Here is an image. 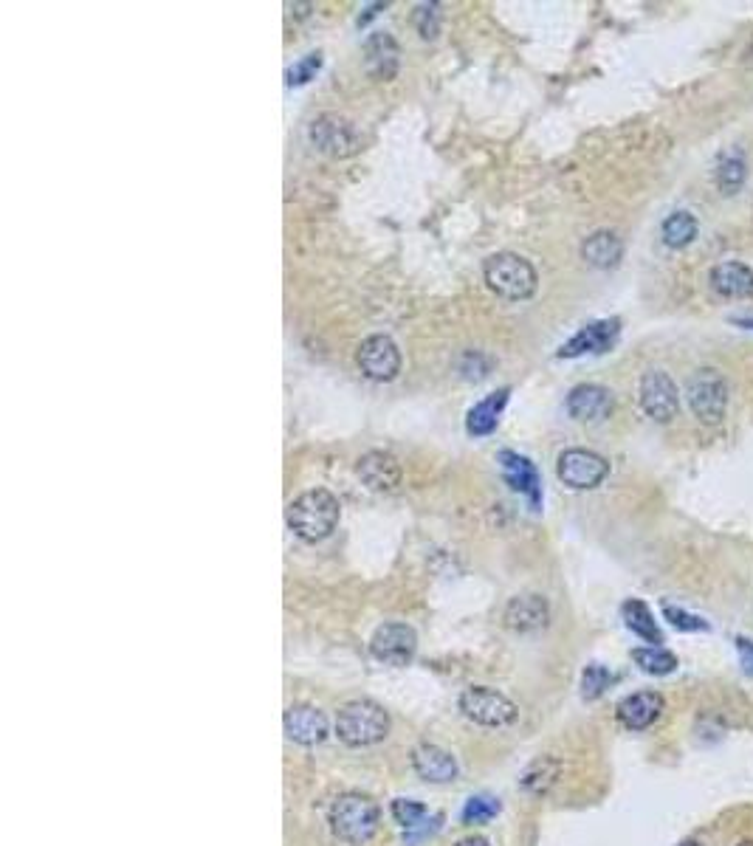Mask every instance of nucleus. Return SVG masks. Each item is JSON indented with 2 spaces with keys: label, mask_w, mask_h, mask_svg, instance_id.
<instances>
[{
  "label": "nucleus",
  "mask_w": 753,
  "mask_h": 846,
  "mask_svg": "<svg viewBox=\"0 0 753 846\" xmlns=\"http://www.w3.org/2000/svg\"><path fill=\"white\" fill-rule=\"evenodd\" d=\"M339 514H342V505L328 488H311L288 505L285 519H288V528L297 533L302 542H322L339 525Z\"/></svg>",
  "instance_id": "obj_1"
},
{
  "label": "nucleus",
  "mask_w": 753,
  "mask_h": 846,
  "mask_svg": "<svg viewBox=\"0 0 753 846\" xmlns=\"http://www.w3.org/2000/svg\"><path fill=\"white\" fill-rule=\"evenodd\" d=\"M328 821L330 830H333V835L339 841H345L350 846H361L378 832L381 810H378V804L370 796L345 793V796H339V799L333 801Z\"/></svg>",
  "instance_id": "obj_2"
},
{
  "label": "nucleus",
  "mask_w": 753,
  "mask_h": 846,
  "mask_svg": "<svg viewBox=\"0 0 753 846\" xmlns=\"http://www.w3.org/2000/svg\"><path fill=\"white\" fill-rule=\"evenodd\" d=\"M390 717L373 700H350L336 714V734L350 748H367L387 737Z\"/></svg>",
  "instance_id": "obj_3"
},
{
  "label": "nucleus",
  "mask_w": 753,
  "mask_h": 846,
  "mask_svg": "<svg viewBox=\"0 0 753 846\" xmlns=\"http://www.w3.org/2000/svg\"><path fill=\"white\" fill-rule=\"evenodd\" d=\"M483 277H486L488 288L502 299H511V302H519V299L534 297L536 291V268L519 257L514 251H497L491 254L483 266Z\"/></svg>",
  "instance_id": "obj_4"
},
{
  "label": "nucleus",
  "mask_w": 753,
  "mask_h": 846,
  "mask_svg": "<svg viewBox=\"0 0 753 846\" xmlns=\"http://www.w3.org/2000/svg\"><path fill=\"white\" fill-rule=\"evenodd\" d=\"M686 401L697 421L717 426L728 409V381L717 367H700L686 384Z\"/></svg>",
  "instance_id": "obj_5"
},
{
  "label": "nucleus",
  "mask_w": 753,
  "mask_h": 846,
  "mask_svg": "<svg viewBox=\"0 0 753 846\" xmlns=\"http://www.w3.org/2000/svg\"><path fill=\"white\" fill-rule=\"evenodd\" d=\"M638 401L652 421L672 423L680 415V390L666 370H646L638 387Z\"/></svg>",
  "instance_id": "obj_6"
},
{
  "label": "nucleus",
  "mask_w": 753,
  "mask_h": 846,
  "mask_svg": "<svg viewBox=\"0 0 753 846\" xmlns=\"http://www.w3.org/2000/svg\"><path fill=\"white\" fill-rule=\"evenodd\" d=\"M308 141L314 144L319 153L330 158L356 156L361 150V136L353 122H347L336 113L319 116L314 125L308 127Z\"/></svg>",
  "instance_id": "obj_7"
},
{
  "label": "nucleus",
  "mask_w": 753,
  "mask_h": 846,
  "mask_svg": "<svg viewBox=\"0 0 753 846\" xmlns=\"http://www.w3.org/2000/svg\"><path fill=\"white\" fill-rule=\"evenodd\" d=\"M460 711L477 725L488 728H502L517 720V705L511 703L505 694L486 686H471L460 694Z\"/></svg>",
  "instance_id": "obj_8"
},
{
  "label": "nucleus",
  "mask_w": 753,
  "mask_h": 846,
  "mask_svg": "<svg viewBox=\"0 0 753 846\" xmlns=\"http://www.w3.org/2000/svg\"><path fill=\"white\" fill-rule=\"evenodd\" d=\"M556 474L567 488L576 491H590L601 486L610 474V463L590 449H565L556 463Z\"/></svg>",
  "instance_id": "obj_9"
},
{
  "label": "nucleus",
  "mask_w": 753,
  "mask_h": 846,
  "mask_svg": "<svg viewBox=\"0 0 753 846\" xmlns=\"http://www.w3.org/2000/svg\"><path fill=\"white\" fill-rule=\"evenodd\" d=\"M621 336V319H598V322H590L576 333L570 336L565 345L559 347V359H579V356H598V353H607L612 350V345L618 342Z\"/></svg>",
  "instance_id": "obj_10"
},
{
  "label": "nucleus",
  "mask_w": 753,
  "mask_h": 846,
  "mask_svg": "<svg viewBox=\"0 0 753 846\" xmlns=\"http://www.w3.org/2000/svg\"><path fill=\"white\" fill-rule=\"evenodd\" d=\"M361 373L370 381H393L401 373V353L390 336H370L364 339L356 353Z\"/></svg>",
  "instance_id": "obj_11"
},
{
  "label": "nucleus",
  "mask_w": 753,
  "mask_h": 846,
  "mask_svg": "<svg viewBox=\"0 0 753 846\" xmlns=\"http://www.w3.org/2000/svg\"><path fill=\"white\" fill-rule=\"evenodd\" d=\"M415 649H418V638H415V629L407 624H384L376 629L370 641L373 658L387 666H407L409 660L415 658Z\"/></svg>",
  "instance_id": "obj_12"
},
{
  "label": "nucleus",
  "mask_w": 753,
  "mask_h": 846,
  "mask_svg": "<svg viewBox=\"0 0 753 846\" xmlns=\"http://www.w3.org/2000/svg\"><path fill=\"white\" fill-rule=\"evenodd\" d=\"M500 469L505 483L531 502L534 511H539V505H542V480H539V471H536L534 463L525 455H517V452L505 449V452H500Z\"/></svg>",
  "instance_id": "obj_13"
},
{
  "label": "nucleus",
  "mask_w": 753,
  "mask_h": 846,
  "mask_svg": "<svg viewBox=\"0 0 753 846\" xmlns=\"http://www.w3.org/2000/svg\"><path fill=\"white\" fill-rule=\"evenodd\" d=\"M565 407L567 412H570V418H576V421H584V423H593V421H604V418H610L615 401H612V392L607 390V387H598V384H579V387H573V390H570Z\"/></svg>",
  "instance_id": "obj_14"
},
{
  "label": "nucleus",
  "mask_w": 753,
  "mask_h": 846,
  "mask_svg": "<svg viewBox=\"0 0 753 846\" xmlns=\"http://www.w3.org/2000/svg\"><path fill=\"white\" fill-rule=\"evenodd\" d=\"M618 722L629 728V731H646L652 728L655 722L660 720L663 714V697L658 691H638V694H629L618 703Z\"/></svg>",
  "instance_id": "obj_15"
},
{
  "label": "nucleus",
  "mask_w": 753,
  "mask_h": 846,
  "mask_svg": "<svg viewBox=\"0 0 753 846\" xmlns=\"http://www.w3.org/2000/svg\"><path fill=\"white\" fill-rule=\"evenodd\" d=\"M285 734L297 745H319L328 737V720L311 705H294L285 711Z\"/></svg>",
  "instance_id": "obj_16"
},
{
  "label": "nucleus",
  "mask_w": 753,
  "mask_h": 846,
  "mask_svg": "<svg viewBox=\"0 0 753 846\" xmlns=\"http://www.w3.org/2000/svg\"><path fill=\"white\" fill-rule=\"evenodd\" d=\"M505 627L514 632H536L545 629L550 621V607L542 596H517L508 601L505 615H502Z\"/></svg>",
  "instance_id": "obj_17"
},
{
  "label": "nucleus",
  "mask_w": 753,
  "mask_h": 846,
  "mask_svg": "<svg viewBox=\"0 0 753 846\" xmlns=\"http://www.w3.org/2000/svg\"><path fill=\"white\" fill-rule=\"evenodd\" d=\"M711 288L720 294L722 299H748L753 297V268L737 260H725L717 263L708 274Z\"/></svg>",
  "instance_id": "obj_18"
},
{
  "label": "nucleus",
  "mask_w": 753,
  "mask_h": 846,
  "mask_svg": "<svg viewBox=\"0 0 753 846\" xmlns=\"http://www.w3.org/2000/svg\"><path fill=\"white\" fill-rule=\"evenodd\" d=\"M412 768L424 779V782L446 784L457 779V762L449 751H443L438 745H421L412 753Z\"/></svg>",
  "instance_id": "obj_19"
},
{
  "label": "nucleus",
  "mask_w": 753,
  "mask_h": 846,
  "mask_svg": "<svg viewBox=\"0 0 753 846\" xmlns=\"http://www.w3.org/2000/svg\"><path fill=\"white\" fill-rule=\"evenodd\" d=\"M393 818L401 824L404 838H407L409 844H415V841L426 838L429 832L438 830V824H440V815H429V810H426L424 804H418V801H409V799L393 801Z\"/></svg>",
  "instance_id": "obj_20"
},
{
  "label": "nucleus",
  "mask_w": 753,
  "mask_h": 846,
  "mask_svg": "<svg viewBox=\"0 0 753 846\" xmlns=\"http://www.w3.org/2000/svg\"><path fill=\"white\" fill-rule=\"evenodd\" d=\"M356 474H359L367 486L376 488V491H390V488H395L401 483V466H398V460H395L393 455H387V452H370V455L361 457L359 466H356Z\"/></svg>",
  "instance_id": "obj_21"
},
{
  "label": "nucleus",
  "mask_w": 753,
  "mask_h": 846,
  "mask_svg": "<svg viewBox=\"0 0 753 846\" xmlns=\"http://www.w3.org/2000/svg\"><path fill=\"white\" fill-rule=\"evenodd\" d=\"M508 395H511V390L502 387V390L486 395L483 401H477V404L469 409L466 432L474 435V438H486V435H491V432L497 429V423H500L502 409L508 404Z\"/></svg>",
  "instance_id": "obj_22"
},
{
  "label": "nucleus",
  "mask_w": 753,
  "mask_h": 846,
  "mask_svg": "<svg viewBox=\"0 0 753 846\" xmlns=\"http://www.w3.org/2000/svg\"><path fill=\"white\" fill-rule=\"evenodd\" d=\"M364 68L376 79H390L398 68V46L390 34L376 32L364 43Z\"/></svg>",
  "instance_id": "obj_23"
},
{
  "label": "nucleus",
  "mask_w": 753,
  "mask_h": 846,
  "mask_svg": "<svg viewBox=\"0 0 753 846\" xmlns=\"http://www.w3.org/2000/svg\"><path fill=\"white\" fill-rule=\"evenodd\" d=\"M581 257L593 268H615L621 263V257H624V243H621V237L615 235V232L601 229V232H593L581 243Z\"/></svg>",
  "instance_id": "obj_24"
},
{
  "label": "nucleus",
  "mask_w": 753,
  "mask_h": 846,
  "mask_svg": "<svg viewBox=\"0 0 753 846\" xmlns=\"http://www.w3.org/2000/svg\"><path fill=\"white\" fill-rule=\"evenodd\" d=\"M621 618H624V624H627L629 632H635L641 641L652 643V646H660V643H663V632H660L655 615H652V610L646 607L644 601H638V598H629V601H624V607H621Z\"/></svg>",
  "instance_id": "obj_25"
},
{
  "label": "nucleus",
  "mask_w": 753,
  "mask_h": 846,
  "mask_svg": "<svg viewBox=\"0 0 753 846\" xmlns=\"http://www.w3.org/2000/svg\"><path fill=\"white\" fill-rule=\"evenodd\" d=\"M697 232H700V223H697V218H694L691 212H686V209L672 212L669 218L663 220V226H660L663 243L675 251L691 246V243L697 240Z\"/></svg>",
  "instance_id": "obj_26"
},
{
  "label": "nucleus",
  "mask_w": 753,
  "mask_h": 846,
  "mask_svg": "<svg viewBox=\"0 0 753 846\" xmlns=\"http://www.w3.org/2000/svg\"><path fill=\"white\" fill-rule=\"evenodd\" d=\"M559 773H562L559 759H553V756H542V759L531 762L528 770L522 773V787H525L531 796H545L550 787L556 784Z\"/></svg>",
  "instance_id": "obj_27"
},
{
  "label": "nucleus",
  "mask_w": 753,
  "mask_h": 846,
  "mask_svg": "<svg viewBox=\"0 0 753 846\" xmlns=\"http://www.w3.org/2000/svg\"><path fill=\"white\" fill-rule=\"evenodd\" d=\"M632 660L641 666V672L655 674V677L672 674L677 669V658L669 649H663V646H641V649H632Z\"/></svg>",
  "instance_id": "obj_28"
},
{
  "label": "nucleus",
  "mask_w": 753,
  "mask_h": 846,
  "mask_svg": "<svg viewBox=\"0 0 753 846\" xmlns=\"http://www.w3.org/2000/svg\"><path fill=\"white\" fill-rule=\"evenodd\" d=\"M745 156L742 153H725L717 161V187H720L722 195H734L742 184H745Z\"/></svg>",
  "instance_id": "obj_29"
},
{
  "label": "nucleus",
  "mask_w": 753,
  "mask_h": 846,
  "mask_svg": "<svg viewBox=\"0 0 753 846\" xmlns=\"http://www.w3.org/2000/svg\"><path fill=\"white\" fill-rule=\"evenodd\" d=\"M615 680H618V677H615L607 666L590 663V666L584 669V674H581V694H584V700H598Z\"/></svg>",
  "instance_id": "obj_30"
},
{
  "label": "nucleus",
  "mask_w": 753,
  "mask_h": 846,
  "mask_svg": "<svg viewBox=\"0 0 753 846\" xmlns=\"http://www.w3.org/2000/svg\"><path fill=\"white\" fill-rule=\"evenodd\" d=\"M497 813H500V801L494 799V796L480 793V796H471V799L466 801L460 818H463V824H488Z\"/></svg>",
  "instance_id": "obj_31"
},
{
  "label": "nucleus",
  "mask_w": 753,
  "mask_h": 846,
  "mask_svg": "<svg viewBox=\"0 0 753 846\" xmlns=\"http://www.w3.org/2000/svg\"><path fill=\"white\" fill-rule=\"evenodd\" d=\"M663 618L680 632H708V621H703L700 615L675 607V604H663Z\"/></svg>",
  "instance_id": "obj_32"
},
{
  "label": "nucleus",
  "mask_w": 753,
  "mask_h": 846,
  "mask_svg": "<svg viewBox=\"0 0 753 846\" xmlns=\"http://www.w3.org/2000/svg\"><path fill=\"white\" fill-rule=\"evenodd\" d=\"M319 68H322V54H308V57H302L299 63H294L285 71V82L291 88L294 85H305V82H311L319 74Z\"/></svg>",
  "instance_id": "obj_33"
},
{
  "label": "nucleus",
  "mask_w": 753,
  "mask_h": 846,
  "mask_svg": "<svg viewBox=\"0 0 753 846\" xmlns=\"http://www.w3.org/2000/svg\"><path fill=\"white\" fill-rule=\"evenodd\" d=\"M438 6L432 3V6H421L418 9V15H415V23H418V32H421V37H426V40H432V37H438Z\"/></svg>",
  "instance_id": "obj_34"
},
{
  "label": "nucleus",
  "mask_w": 753,
  "mask_h": 846,
  "mask_svg": "<svg viewBox=\"0 0 753 846\" xmlns=\"http://www.w3.org/2000/svg\"><path fill=\"white\" fill-rule=\"evenodd\" d=\"M737 649H739V655H742V663H745V669H748V672H753V641L737 638Z\"/></svg>",
  "instance_id": "obj_35"
},
{
  "label": "nucleus",
  "mask_w": 753,
  "mask_h": 846,
  "mask_svg": "<svg viewBox=\"0 0 753 846\" xmlns=\"http://www.w3.org/2000/svg\"><path fill=\"white\" fill-rule=\"evenodd\" d=\"M378 9H384V6H381V3H373V6H367V12H364V15L359 17V26H364V23H367L370 17H376Z\"/></svg>",
  "instance_id": "obj_36"
},
{
  "label": "nucleus",
  "mask_w": 753,
  "mask_h": 846,
  "mask_svg": "<svg viewBox=\"0 0 753 846\" xmlns=\"http://www.w3.org/2000/svg\"><path fill=\"white\" fill-rule=\"evenodd\" d=\"M457 846H488L486 838H466V841H460Z\"/></svg>",
  "instance_id": "obj_37"
},
{
  "label": "nucleus",
  "mask_w": 753,
  "mask_h": 846,
  "mask_svg": "<svg viewBox=\"0 0 753 846\" xmlns=\"http://www.w3.org/2000/svg\"><path fill=\"white\" fill-rule=\"evenodd\" d=\"M734 325H742V328H753V319H734Z\"/></svg>",
  "instance_id": "obj_38"
},
{
  "label": "nucleus",
  "mask_w": 753,
  "mask_h": 846,
  "mask_svg": "<svg viewBox=\"0 0 753 846\" xmlns=\"http://www.w3.org/2000/svg\"><path fill=\"white\" fill-rule=\"evenodd\" d=\"M737 846H753V841H751V838H745V841H739Z\"/></svg>",
  "instance_id": "obj_39"
},
{
  "label": "nucleus",
  "mask_w": 753,
  "mask_h": 846,
  "mask_svg": "<svg viewBox=\"0 0 753 846\" xmlns=\"http://www.w3.org/2000/svg\"><path fill=\"white\" fill-rule=\"evenodd\" d=\"M680 846H700V844H697V841H691V838H689V841H683Z\"/></svg>",
  "instance_id": "obj_40"
}]
</instances>
